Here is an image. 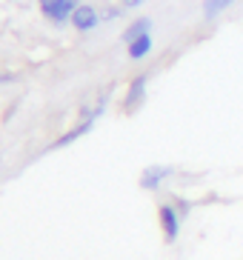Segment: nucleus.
Segmentation results:
<instances>
[{
  "label": "nucleus",
  "instance_id": "8",
  "mask_svg": "<svg viewBox=\"0 0 243 260\" xmlns=\"http://www.w3.org/2000/svg\"><path fill=\"white\" fill-rule=\"evenodd\" d=\"M92 123H95V120H83V123H80V126H75V129H72V132H66L63 138H57V140H54V143H52V149H63V146H69V143H72V140L83 138L86 132L92 129Z\"/></svg>",
  "mask_w": 243,
  "mask_h": 260
},
{
  "label": "nucleus",
  "instance_id": "3",
  "mask_svg": "<svg viewBox=\"0 0 243 260\" xmlns=\"http://www.w3.org/2000/svg\"><path fill=\"white\" fill-rule=\"evenodd\" d=\"M98 23H100V12L95 6H89V3H80L75 9V15H72V26L77 31H92L98 29Z\"/></svg>",
  "mask_w": 243,
  "mask_h": 260
},
{
  "label": "nucleus",
  "instance_id": "10",
  "mask_svg": "<svg viewBox=\"0 0 243 260\" xmlns=\"http://www.w3.org/2000/svg\"><path fill=\"white\" fill-rule=\"evenodd\" d=\"M117 17H120V9H117V6H109L106 12L100 15V23H109V20H117Z\"/></svg>",
  "mask_w": 243,
  "mask_h": 260
},
{
  "label": "nucleus",
  "instance_id": "5",
  "mask_svg": "<svg viewBox=\"0 0 243 260\" xmlns=\"http://www.w3.org/2000/svg\"><path fill=\"white\" fill-rule=\"evenodd\" d=\"M172 172H175L172 166H149V169H143V175H140V186L155 191L166 177H172Z\"/></svg>",
  "mask_w": 243,
  "mask_h": 260
},
{
  "label": "nucleus",
  "instance_id": "12",
  "mask_svg": "<svg viewBox=\"0 0 243 260\" xmlns=\"http://www.w3.org/2000/svg\"><path fill=\"white\" fill-rule=\"evenodd\" d=\"M38 3H40V9H43V6H52L54 0H38Z\"/></svg>",
  "mask_w": 243,
  "mask_h": 260
},
{
  "label": "nucleus",
  "instance_id": "1",
  "mask_svg": "<svg viewBox=\"0 0 243 260\" xmlns=\"http://www.w3.org/2000/svg\"><path fill=\"white\" fill-rule=\"evenodd\" d=\"M158 220H160V229H163V240L166 243H175L177 235H180V209L172 206V203H160Z\"/></svg>",
  "mask_w": 243,
  "mask_h": 260
},
{
  "label": "nucleus",
  "instance_id": "6",
  "mask_svg": "<svg viewBox=\"0 0 243 260\" xmlns=\"http://www.w3.org/2000/svg\"><path fill=\"white\" fill-rule=\"evenodd\" d=\"M143 35H152V17H137V20H132L126 26V31H123V43L129 46L132 40L143 38Z\"/></svg>",
  "mask_w": 243,
  "mask_h": 260
},
{
  "label": "nucleus",
  "instance_id": "4",
  "mask_svg": "<svg viewBox=\"0 0 243 260\" xmlns=\"http://www.w3.org/2000/svg\"><path fill=\"white\" fill-rule=\"evenodd\" d=\"M146 83H149V75H137L135 80L129 83V89H126V100H123V109H126V112H132V109L140 106V100H143V94H146Z\"/></svg>",
  "mask_w": 243,
  "mask_h": 260
},
{
  "label": "nucleus",
  "instance_id": "13",
  "mask_svg": "<svg viewBox=\"0 0 243 260\" xmlns=\"http://www.w3.org/2000/svg\"><path fill=\"white\" fill-rule=\"evenodd\" d=\"M120 3H123V0H120Z\"/></svg>",
  "mask_w": 243,
  "mask_h": 260
},
{
  "label": "nucleus",
  "instance_id": "11",
  "mask_svg": "<svg viewBox=\"0 0 243 260\" xmlns=\"http://www.w3.org/2000/svg\"><path fill=\"white\" fill-rule=\"evenodd\" d=\"M140 3H143V0H123V6L126 9H135V6H140Z\"/></svg>",
  "mask_w": 243,
  "mask_h": 260
},
{
  "label": "nucleus",
  "instance_id": "9",
  "mask_svg": "<svg viewBox=\"0 0 243 260\" xmlns=\"http://www.w3.org/2000/svg\"><path fill=\"white\" fill-rule=\"evenodd\" d=\"M235 0H203V17L206 20H215L218 15H223Z\"/></svg>",
  "mask_w": 243,
  "mask_h": 260
},
{
  "label": "nucleus",
  "instance_id": "2",
  "mask_svg": "<svg viewBox=\"0 0 243 260\" xmlns=\"http://www.w3.org/2000/svg\"><path fill=\"white\" fill-rule=\"evenodd\" d=\"M80 6V0H54L52 6H43V17L49 23L54 26H63V23H72V15H75V9Z\"/></svg>",
  "mask_w": 243,
  "mask_h": 260
},
{
  "label": "nucleus",
  "instance_id": "7",
  "mask_svg": "<svg viewBox=\"0 0 243 260\" xmlns=\"http://www.w3.org/2000/svg\"><path fill=\"white\" fill-rule=\"evenodd\" d=\"M152 52V35H143V38L132 40L129 46H126V54H129V60H143L146 54Z\"/></svg>",
  "mask_w": 243,
  "mask_h": 260
}]
</instances>
